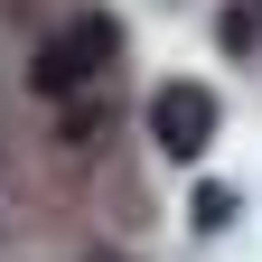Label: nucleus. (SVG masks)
Instances as JSON below:
<instances>
[{
  "label": "nucleus",
  "instance_id": "nucleus-1",
  "mask_svg": "<svg viewBox=\"0 0 262 262\" xmlns=\"http://www.w3.org/2000/svg\"><path fill=\"white\" fill-rule=\"evenodd\" d=\"M103 56H113V19H75L66 38H47V47H38L28 84H38L47 103H66V94H84L94 75H103Z\"/></svg>",
  "mask_w": 262,
  "mask_h": 262
},
{
  "label": "nucleus",
  "instance_id": "nucleus-2",
  "mask_svg": "<svg viewBox=\"0 0 262 262\" xmlns=\"http://www.w3.org/2000/svg\"><path fill=\"white\" fill-rule=\"evenodd\" d=\"M150 141H159V159H206V141H215V94L206 84H159L150 94Z\"/></svg>",
  "mask_w": 262,
  "mask_h": 262
},
{
  "label": "nucleus",
  "instance_id": "nucleus-3",
  "mask_svg": "<svg viewBox=\"0 0 262 262\" xmlns=\"http://www.w3.org/2000/svg\"><path fill=\"white\" fill-rule=\"evenodd\" d=\"M215 38L234 47V56H253V47H262V0H225V19H215Z\"/></svg>",
  "mask_w": 262,
  "mask_h": 262
},
{
  "label": "nucleus",
  "instance_id": "nucleus-4",
  "mask_svg": "<svg viewBox=\"0 0 262 262\" xmlns=\"http://www.w3.org/2000/svg\"><path fill=\"white\" fill-rule=\"evenodd\" d=\"M196 225H206V234L234 225V187H196Z\"/></svg>",
  "mask_w": 262,
  "mask_h": 262
},
{
  "label": "nucleus",
  "instance_id": "nucleus-5",
  "mask_svg": "<svg viewBox=\"0 0 262 262\" xmlns=\"http://www.w3.org/2000/svg\"><path fill=\"white\" fill-rule=\"evenodd\" d=\"M94 262H113V253H94Z\"/></svg>",
  "mask_w": 262,
  "mask_h": 262
}]
</instances>
